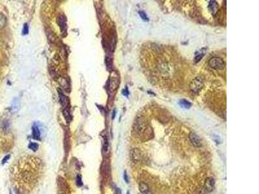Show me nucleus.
Segmentation results:
<instances>
[{
  "label": "nucleus",
  "mask_w": 259,
  "mask_h": 194,
  "mask_svg": "<svg viewBox=\"0 0 259 194\" xmlns=\"http://www.w3.org/2000/svg\"><path fill=\"white\" fill-rule=\"evenodd\" d=\"M29 148H30L31 149H32L33 152H36V150L38 149V144L37 143L35 142H31L29 144Z\"/></svg>",
  "instance_id": "obj_14"
},
{
  "label": "nucleus",
  "mask_w": 259,
  "mask_h": 194,
  "mask_svg": "<svg viewBox=\"0 0 259 194\" xmlns=\"http://www.w3.org/2000/svg\"><path fill=\"white\" fill-rule=\"evenodd\" d=\"M189 138H190L191 142L195 147H200L201 146V139L196 133H191L189 135Z\"/></svg>",
  "instance_id": "obj_6"
},
{
  "label": "nucleus",
  "mask_w": 259,
  "mask_h": 194,
  "mask_svg": "<svg viewBox=\"0 0 259 194\" xmlns=\"http://www.w3.org/2000/svg\"><path fill=\"white\" fill-rule=\"evenodd\" d=\"M6 23V18L4 16L0 13V28L3 27V26L5 25Z\"/></svg>",
  "instance_id": "obj_15"
},
{
  "label": "nucleus",
  "mask_w": 259,
  "mask_h": 194,
  "mask_svg": "<svg viewBox=\"0 0 259 194\" xmlns=\"http://www.w3.org/2000/svg\"><path fill=\"white\" fill-rule=\"evenodd\" d=\"M58 95H59V98H60V102L61 103V105L63 107H66L68 104V100L67 98L64 93H62V90L60 89H58Z\"/></svg>",
  "instance_id": "obj_8"
},
{
  "label": "nucleus",
  "mask_w": 259,
  "mask_h": 194,
  "mask_svg": "<svg viewBox=\"0 0 259 194\" xmlns=\"http://www.w3.org/2000/svg\"><path fill=\"white\" fill-rule=\"evenodd\" d=\"M22 33L24 35H27L29 33V27L27 23H25L24 25V28H23Z\"/></svg>",
  "instance_id": "obj_17"
},
{
  "label": "nucleus",
  "mask_w": 259,
  "mask_h": 194,
  "mask_svg": "<svg viewBox=\"0 0 259 194\" xmlns=\"http://www.w3.org/2000/svg\"><path fill=\"white\" fill-rule=\"evenodd\" d=\"M122 94H123L124 96H127L128 95V94H129V93H128V89H124L123 91H122Z\"/></svg>",
  "instance_id": "obj_23"
},
{
  "label": "nucleus",
  "mask_w": 259,
  "mask_h": 194,
  "mask_svg": "<svg viewBox=\"0 0 259 194\" xmlns=\"http://www.w3.org/2000/svg\"><path fill=\"white\" fill-rule=\"evenodd\" d=\"M77 184L78 186H81L82 185V178L81 176L80 175H77Z\"/></svg>",
  "instance_id": "obj_20"
},
{
  "label": "nucleus",
  "mask_w": 259,
  "mask_h": 194,
  "mask_svg": "<svg viewBox=\"0 0 259 194\" xmlns=\"http://www.w3.org/2000/svg\"><path fill=\"white\" fill-rule=\"evenodd\" d=\"M139 14L140 16V17L141 18V19L142 20H144L145 22H148V18L147 15L145 14V12H144L143 11H139Z\"/></svg>",
  "instance_id": "obj_16"
},
{
  "label": "nucleus",
  "mask_w": 259,
  "mask_h": 194,
  "mask_svg": "<svg viewBox=\"0 0 259 194\" xmlns=\"http://www.w3.org/2000/svg\"><path fill=\"white\" fill-rule=\"evenodd\" d=\"M130 157L134 163L139 162L141 159V152L137 148L132 149L130 152Z\"/></svg>",
  "instance_id": "obj_5"
},
{
  "label": "nucleus",
  "mask_w": 259,
  "mask_h": 194,
  "mask_svg": "<svg viewBox=\"0 0 259 194\" xmlns=\"http://www.w3.org/2000/svg\"><path fill=\"white\" fill-rule=\"evenodd\" d=\"M32 137L33 139L36 140H40L41 137V133L38 127L36 125H34L32 126Z\"/></svg>",
  "instance_id": "obj_10"
},
{
  "label": "nucleus",
  "mask_w": 259,
  "mask_h": 194,
  "mask_svg": "<svg viewBox=\"0 0 259 194\" xmlns=\"http://www.w3.org/2000/svg\"><path fill=\"white\" fill-rule=\"evenodd\" d=\"M209 7H210V9L212 10V12H213V13H214L216 11H217V9H215L214 7L217 8L218 7V5L217 4V3H216V1H211L210 2V5H209Z\"/></svg>",
  "instance_id": "obj_13"
},
{
  "label": "nucleus",
  "mask_w": 259,
  "mask_h": 194,
  "mask_svg": "<svg viewBox=\"0 0 259 194\" xmlns=\"http://www.w3.org/2000/svg\"><path fill=\"white\" fill-rule=\"evenodd\" d=\"M179 104H180L181 106V107H182V108H184L185 109H189L192 106V104L190 102H188L187 100H184V99L181 100L179 102Z\"/></svg>",
  "instance_id": "obj_11"
},
{
  "label": "nucleus",
  "mask_w": 259,
  "mask_h": 194,
  "mask_svg": "<svg viewBox=\"0 0 259 194\" xmlns=\"http://www.w3.org/2000/svg\"><path fill=\"white\" fill-rule=\"evenodd\" d=\"M204 86V80L200 76L194 78L191 83V89L192 91L197 93Z\"/></svg>",
  "instance_id": "obj_3"
},
{
  "label": "nucleus",
  "mask_w": 259,
  "mask_h": 194,
  "mask_svg": "<svg viewBox=\"0 0 259 194\" xmlns=\"http://www.w3.org/2000/svg\"><path fill=\"white\" fill-rule=\"evenodd\" d=\"M63 115H64V118L66 120H67L68 122H71V116L70 112H69V109L68 108H65L64 110V111H63Z\"/></svg>",
  "instance_id": "obj_12"
},
{
  "label": "nucleus",
  "mask_w": 259,
  "mask_h": 194,
  "mask_svg": "<svg viewBox=\"0 0 259 194\" xmlns=\"http://www.w3.org/2000/svg\"><path fill=\"white\" fill-rule=\"evenodd\" d=\"M139 191L142 194H150V188H149L147 184L145 183L142 182L139 184Z\"/></svg>",
  "instance_id": "obj_9"
},
{
  "label": "nucleus",
  "mask_w": 259,
  "mask_h": 194,
  "mask_svg": "<svg viewBox=\"0 0 259 194\" xmlns=\"http://www.w3.org/2000/svg\"><path fill=\"white\" fill-rule=\"evenodd\" d=\"M9 158H10V155H8L5 156L4 158H3V160H2V164H3V165H4V164L9 159Z\"/></svg>",
  "instance_id": "obj_21"
},
{
  "label": "nucleus",
  "mask_w": 259,
  "mask_h": 194,
  "mask_svg": "<svg viewBox=\"0 0 259 194\" xmlns=\"http://www.w3.org/2000/svg\"><path fill=\"white\" fill-rule=\"evenodd\" d=\"M209 65L211 68L214 69H223L225 67V63L221 58L213 57L209 60Z\"/></svg>",
  "instance_id": "obj_2"
},
{
  "label": "nucleus",
  "mask_w": 259,
  "mask_h": 194,
  "mask_svg": "<svg viewBox=\"0 0 259 194\" xmlns=\"http://www.w3.org/2000/svg\"><path fill=\"white\" fill-rule=\"evenodd\" d=\"M215 180L212 177H209L205 182V188L208 192H212L214 188Z\"/></svg>",
  "instance_id": "obj_7"
},
{
  "label": "nucleus",
  "mask_w": 259,
  "mask_h": 194,
  "mask_svg": "<svg viewBox=\"0 0 259 194\" xmlns=\"http://www.w3.org/2000/svg\"><path fill=\"white\" fill-rule=\"evenodd\" d=\"M204 53H200V54L198 55H197L196 56V57L194 58V62H195L196 63H197V62H200V60H201V59L204 57Z\"/></svg>",
  "instance_id": "obj_19"
},
{
  "label": "nucleus",
  "mask_w": 259,
  "mask_h": 194,
  "mask_svg": "<svg viewBox=\"0 0 259 194\" xmlns=\"http://www.w3.org/2000/svg\"><path fill=\"white\" fill-rule=\"evenodd\" d=\"M57 23L60 28L63 36H65L67 34V25H66V19L63 16H59L57 18Z\"/></svg>",
  "instance_id": "obj_4"
},
{
  "label": "nucleus",
  "mask_w": 259,
  "mask_h": 194,
  "mask_svg": "<svg viewBox=\"0 0 259 194\" xmlns=\"http://www.w3.org/2000/svg\"><path fill=\"white\" fill-rule=\"evenodd\" d=\"M134 130L139 135H145V133L147 134L150 132L149 131V126H148L147 123L145 122L143 120L141 119H138L136 120L134 124Z\"/></svg>",
  "instance_id": "obj_1"
},
{
  "label": "nucleus",
  "mask_w": 259,
  "mask_h": 194,
  "mask_svg": "<svg viewBox=\"0 0 259 194\" xmlns=\"http://www.w3.org/2000/svg\"><path fill=\"white\" fill-rule=\"evenodd\" d=\"M108 149V140L106 138H104V144H103V150L104 152H106Z\"/></svg>",
  "instance_id": "obj_18"
},
{
  "label": "nucleus",
  "mask_w": 259,
  "mask_h": 194,
  "mask_svg": "<svg viewBox=\"0 0 259 194\" xmlns=\"http://www.w3.org/2000/svg\"><path fill=\"white\" fill-rule=\"evenodd\" d=\"M124 180H125V181L127 182V183H128V175H127V172H124Z\"/></svg>",
  "instance_id": "obj_22"
}]
</instances>
